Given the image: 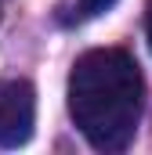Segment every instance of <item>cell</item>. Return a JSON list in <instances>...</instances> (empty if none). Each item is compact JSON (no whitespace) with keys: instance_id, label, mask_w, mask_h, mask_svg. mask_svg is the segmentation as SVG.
<instances>
[{"instance_id":"obj_3","label":"cell","mask_w":152,"mask_h":155,"mask_svg":"<svg viewBox=\"0 0 152 155\" xmlns=\"http://www.w3.org/2000/svg\"><path fill=\"white\" fill-rule=\"evenodd\" d=\"M116 0H76V18H94V15H105Z\"/></svg>"},{"instance_id":"obj_2","label":"cell","mask_w":152,"mask_h":155,"mask_svg":"<svg viewBox=\"0 0 152 155\" xmlns=\"http://www.w3.org/2000/svg\"><path fill=\"white\" fill-rule=\"evenodd\" d=\"M36 123V90L26 79L0 83V148H18L33 137Z\"/></svg>"},{"instance_id":"obj_4","label":"cell","mask_w":152,"mask_h":155,"mask_svg":"<svg viewBox=\"0 0 152 155\" xmlns=\"http://www.w3.org/2000/svg\"><path fill=\"white\" fill-rule=\"evenodd\" d=\"M149 47H152V15H149Z\"/></svg>"},{"instance_id":"obj_1","label":"cell","mask_w":152,"mask_h":155,"mask_svg":"<svg viewBox=\"0 0 152 155\" xmlns=\"http://www.w3.org/2000/svg\"><path fill=\"white\" fill-rule=\"evenodd\" d=\"M145 79L119 47H98L76 58L69 72V116L98 152H123L141 123Z\"/></svg>"}]
</instances>
